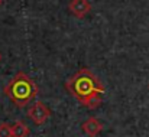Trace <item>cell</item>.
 I'll use <instances>...</instances> for the list:
<instances>
[{
  "instance_id": "8fae6325",
  "label": "cell",
  "mask_w": 149,
  "mask_h": 137,
  "mask_svg": "<svg viewBox=\"0 0 149 137\" xmlns=\"http://www.w3.org/2000/svg\"><path fill=\"white\" fill-rule=\"evenodd\" d=\"M148 88H149V85H148Z\"/></svg>"
},
{
  "instance_id": "277c9868",
  "label": "cell",
  "mask_w": 149,
  "mask_h": 137,
  "mask_svg": "<svg viewBox=\"0 0 149 137\" xmlns=\"http://www.w3.org/2000/svg\"><path fill=\"white\" fill-rule=\"evenodd\" d=\"M68 10L75 16V17H84L88 15L91 10V4L88 0H71L68 4Z\"/></svg>"
},
{
  "instance_id": "3957f363",
  "label": "cell",
  "mask_w": 149,
  "mask_h": 137,
  "mask_svg": "<svg viewBox=\"0 0 149 137\" xmlns=\"http://www.w3.org/2000/svg\"><path fill=\"white\" fill-rule=\"evenodd\" d=\"M51 116V110L42 102V101H36L29 110H28V117L33 121V124H44Z\"/></svg>"
},
{
  "instance_id": "7a4b0ae2",
  "label": "cell",
  "mask_w": 149,
  "mask_h": 137,
  "mask_svg": "<svg viewBox=\"0 0 149 137\" xmlns=\"http://www.w3.org/2000/svg\"><path fill=\"white\" fill-rule=\"evenodd\" d=\"M65 90L80 102L93 94H104V87L99 78L86 68L80 69L65 82Z\"/></svg>"
},
{
  "instance_id": "8992f818",
  "label": "cell",
  "mask_w": 149,
  "mask_h": 137,
  "mask_svg": "<svg viewBox=\"0 0 149 137\" xmlns=\"http://www.w3.org/2000/svg\"><path fill=\"white\" fill-rule=\"evenodd\" d=\"M12 133H13V137H28L31 134V130H29V127L25 121L17 120L12 126Z\"/></svg>"
},
{
  "instance_id": "ba28073f",
  "label": "cell",
  "mask_w": 149,
  "mask_h": 137,
  "mask_svg": "<svg viewBox=\"0 0 149 137\" xmlns=\"http://www.w3.org/2000/svg\"><path fill=\"white\" fill-rule=\"evenodd\" d=\"M0 137H13L10 124H7V123H1L0 124Z\"/></svg>"
},
{
  "instance_id": "5b68a950",
  "label": "cell",
  "mask_w": 149,
  "mask_h": 137,
  "mask_svg": "<svg viewBox=\"0 0 149 137\" xmlns=\"http://www.w3.org/2000/svg\"><path fill=\"white\" fill-rule=\"evenodd\" d=\"M83 131L87 134L88 137H97L103 130V124L100 123L99 118L96 117H90L83 126H81Z\"/></svg>"
},
{
  "instance_id": "52a82bcc",
  "label": "cell",
  "mask_w": 149,
  "mask_h": 137,
  "mask_svg": "<svg viewBox=\"0 0 149 137\" xmlns=\"http://www.w3.org/2000/svg\"><path fill=\"white\" fill-rule=\"evenodd\" d=\"M103 94H93L90 97H87L84 101H81V104L84 107H87L88 110H94V108H99L103 102V98H101Z\"/></svg>"
},
{
  "instance_id": "9c48e42d",
  "label": "cell",
  "mask_w": 149,
  "mask_h": 137,
  "mask_svg": "<svg viewBox=\"0 0 149 137\" xmlns=\"http://www.w3.org/2000/svg\"><path fill=\"white\" fill-rule=\"evenodd\" d=\"M1 3H3V0H0V6H1Z\"/></svg>"
},
{
  "instance_id": "6da1fadb",
  "label": "cell",
  "mask_w": 149,
  "mask_h": 137,
  "mask_svg": "<svg viewBox=\"0 0 149 137\" xmlns=\"http://www.w3.org/2000/svg\"><path fill=\"white\" fill-rule=\"evenodd\" d=\"M4 94L16 107L22 108L38 95V85L25 72H17L4 87Z\"/></svg>"
},
{
  "instance_id": "30bf717a",
  "label": "cell",
  "mask_w": 149,
  "mask_h": 137,
  "mask_svg": "<svg viewBox=\"0 0 149 137\" xmlns=\"http://www.w3.org/2000/svg\"><path fill=\"white\" fill-rule=\"evenodd\" d=\"M0 61H1V55H0Z\"/></svg>"
}]
</instances>
